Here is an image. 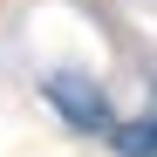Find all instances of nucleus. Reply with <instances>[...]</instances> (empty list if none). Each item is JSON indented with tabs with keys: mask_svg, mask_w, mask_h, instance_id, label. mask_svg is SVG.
Returning a JSON list of instances; mask_svg holds the SVG:
<instances>
[{
	"mask_svg": "<svg viewBox=\"0 0 157 157\" xmlns=\"http://www.w3.org/2000/svg\"><path fill=\"white\" fill-rule=\"evenodd\" d=\"M48 102L75 123V130H109L116 116H109V102H102V89H82V75H48Z\"/></svg>",
	"mask_w": 157,
	"mask_h": 157,
	"instance_id": "f257e3e1",
	"label": "nucleus"
},
{
	"mask_svg": "<svg viewBox=\"0 0 157 157\" xmlns=\"http://www.w3.org/2000/svg\"><path fill=\"white\" fill-rule=\"evenodd\" d=\"M109 144H116V157H157V116H144V123H109Z\"/></svg>",
	"mask_w": 157,
	"mask_h": 157,
	"instance_id": "f03ea898",
	"label": "nucleus"
}]
</instances>
